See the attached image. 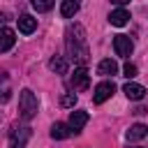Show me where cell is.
Returning a JSON list of instances; mask_svg holds the SVG:
<instances>
[{"instance_id":"obj_11","label":"cell","mask_w":148,"mask_h":148,"mask_svg":"<svg viewBox=\"0 0 148 148\" xmlns=\"http://www.w3.org/2000/svg\"><path fill=\"white\" fill-rule=\"evenodd\" d=\"M28 136H30V130L28 127H16L12 132V148H23V143H25Z\"/></svg>"},{"instance_id":"obj_16","label":"cell","mask_w":148,"mask_h":148,"mask_svg":"<svg viewBox=\"0 0 148 148\" xmlns=\"http://www.w3.org/2000/svg\"><path fill=\"white\" fill-rule=\"evenodd\" d=\"M49 67H51L56 74H65V72H67V60H65L62 56H56V58H51Z\"/></svg>"},{"instance_id":"obj_5","label":"cell","mask_w":148,"mask_h":148,"mask_svg":"<svg viewBox=\"0 0 148 148\" xmlns=\"http://www.w3.org/2000/svg\"><path fill=\"white\" fill-rule=\"evenodd\" d=\"M88 83H90V74H88V69H86L83 65L76 67L74 74H72V86H74V90H86Z\"/></svg>"},{"instance_id":"obj_19","label":"cell","mask_w":148,"mask_h":148,"mask_svg":"<svg viewBox=\"0 0 148 148\" xmlns=\"http://www.w3.org/2000/svg\"><path fill=\"white\" fill-rule=\"evenodd\" d=\"M74 104H76V95L74 92H67L62 97V106H74Z\"/></svg>"},{"instance_id":"obj_14","label":"cell","mask_w":148,"mask_h":148,"mask_svg":"<svg viewBox=\"0 0 148 148\" xmlns=\"http://www.w3.org/2000/svg\"><path fill=\"white\" fill-rule=\"evenodd\" d=\"M69 134H74V132H72V127L65 125V123H56V125L51 127V136H53V139H67Z\"/></svg>"},{"instance_id":"obj_9","label":"cell","mask_w":148,"mask_h":148,"mask_svg":"<svg viewBox=\"0 0 148 148\" xmlns=\"http://www.w3.org/2000/svg\"><path fill=\"white\" fill-rule=\"evenodd\" d=\"M123 92L127 95V99H134V102H139V99H143V95H146V88L143 86H139V83H125L123 86Z\"/></svg>"},{"instance_id":"obj_1","label":"cell","mask_w":148,"mask_h":148,"mask_svg":"<svg viewBox=\"0 0 148 148\" xmlns=\"http://www.w3.org/2000/svg\"><path fill=\"white\" fill-rule=\"evenodd\" d=\"M67 51L72 56V60L86 62L88 58V39H86V30L81 23H74L67 30Z\"/></svg>"},{"instance_id":"obj_2","label":"cell","mask_w":148,"mask_h":148,"mask_svg":"<svg viewBox=\"0 0 148 148\" xmlns=\"http://www.w3.org/2000/svg\"><path fill=\"white\" fill-rule=\"evenodd\" d=\"M37 109H39V102H37L35 92L28 90V88H23L21 95H18V111H21V118L30 120V118L37 113Z\"/></svg>"},{"instance_id":"obj_12","label":"cell","mask_w":148,"mask_h":148,"mask_svg":"<svg viewBox=\"0 0 148 148\" xmlns=\"http://www.w3.org/2000/svg\"><path fill=\"white\" fill-rule=\"evenodd\" d=\"M118 72V65H116V60H111V58H104L99 65H97V74H102V76H113Z\"/></svg>"},{"instance_id":"obj_20","label":"cell","mask_w":148,"mask_h":148,"mask_svg":"<svg viewBox=\"0 0 148 148\" xmlns=\"http://www.w3.org/2000/svg\"><path fill=\"white\" fill-rule=\"evenodd\" d=\"M130 148H141V146H130Z\"/></svg>"},{"instance_id":"obj_8","label":"cell","mask_w":148,"mask_h":148,"mask_svg":"<svg viewBox=\"0 0 148 148\" xmlns=\"http://www.w3.org/2000/svg\"><path fill=\"white\" fill-rule=\"evenodd\" d=\"M127 21H130V12H127L125 7H118V9H113V12L109 14V23L116 25V28H123Z\"/></svg>"},{"instance_id":"obj_13","label":"cell","mask_w":148,"mask_h":148,"mask_svg":"<svg viewBox=\"0 0 148 148\" xmlns=\"http://www.w3.org/2000/svg\"><path fill=\"white\" fill-rule=\"evenodd\" d=\"M146 134H148V127L141 125V123H136V125H132V127L127 130L125 136H127V141H136V139H143Z\"/></svg>"},{"instance_id":"obj_18","label":"cell","mask_w":148,"mask_h":148,"mask_svg":"<svg viewBox=\"0 0 148 148\" xmlns=\"http://www.w3.org/2000/svg\"><path fill=\"white\" fill-rule=\"evenodd\" d=\"M136 72H139V69H136V65H132V62H127V65L123 67V76H127V79H134Z\"/></svg>"},{"instance_id":"obj_7","label":"cell","mask_w":148,"mask_h":148,"mask_svg":"<svg viewBox=\"0 0 148 148\" xmlns=\"http://www.w3.org/2000/svg\"><path fill=\"white\" fill-rule=\"evenodd\" d=\"M14 42H16V32H14L12 28H7V25H5V28L0 30V51H2V53H7V51L14 46Z\"/></svg>"},{"instance_id":"obj_17","label":"cell","mask_w":148,"mask_h":148,"mask_svg":"<svg viewBox=\"0 0 148 148\" xmlns=\"http://www.w3.org/2000/svg\"><path fill=\"white\" fill-rule=\"evenodd\" d=\"M32 7H35L37 12H49V9L53 7V2H51V0H32Z\"/></svg>"},{"instance_id":"obj_10","label":"cell","mask_w":148,"mask_h":148,"mask_svg":"<svg viewBox=\"0 0 148 148\" xmlns=\"http://www.w3.org/2000/svg\"><path fill=\"white\" fill-rule=\"evenodd\" d=\"M35 28H37V18H32L30 14L18 16V30H21L23 35H32V32H35Z\"/></svg>"},{"instance_id":"obj_4","label":"cell","mask_w":148,"mask_h":148,"mask_svg":"<svg viewBox=\"0 0 148 148\" xmlns=\"http://www.w3.org/2000/svg\"><path fill=\"white\" fill-rule=\"evenodd\" d=\"M113 92H116V86H113V81H102V83H97V86H95L92 102H95V104H102V102H106V99H109Z\"/></svg>"},{"instance_id":"obj_3","label":"cell","mask_w":148,"mask_h":148,"mask_svg":"<svg viewBox=\"0 0 148 148\" xmlns=\"http://www.w3.org/2000/svg\"><path fill=\"white\" fill-rule=\"evenodd\" d=\"M113 51H116V56L127 58V56H132L134 44H132V39H130L127 35H116V37H113Z\"/></svg>"},{"instance_id":"obj_15","label":"cell","mask_w":148,"mask_h":148,"mask_svg":"<svg viewBox=\"0 0 148 148\" xmlns=\"http://www.w3.org/2000/svg\"><path fill=\"white\" fill-rule=\"evenodd\" d=\"M76 12H79V2H74V0H65V2L60 5V14H62L65 18H72Z\"/></svg>"},{"instance_id":"obj_6","label":"cell","mask_w":148,"mask_h":148,"mask_svg":"<svg viewBox=\"0 0 148 148\" xmlns=\"http://www.w3.org/2000/svg\"><path fill=\"white\" fill-rule=\"evenodd\" d=\"M86 123H88V113L86 111H72V116H69V127H72V132L74 134H79L83 127H86Z\"/></svg>"}]
</instances>
